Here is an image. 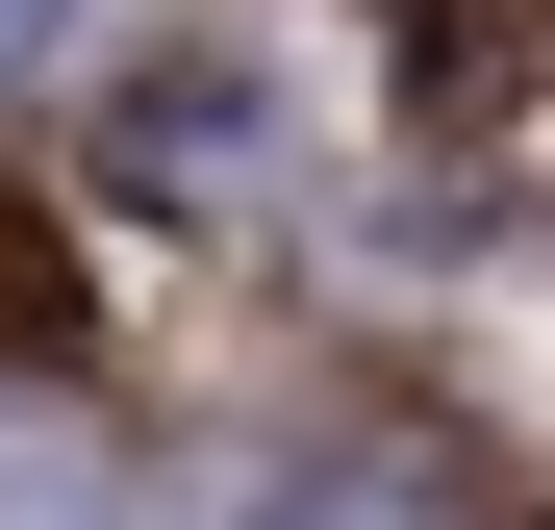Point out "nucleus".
Returning <instances> with one entry per match:
<instances>
[{
    "label": "nucleus",
    "mask_w": 555,
    "mask_h": 530,
    "mask_svg": "<svg viewBox=\"0 0 555 530\" xmlns=\"http://www.w3.org/2000/svg\"><path fill=\"white\" fill-rule=\"evenodd\" d=\"M0 51H51V0H0Z\"/></svg>",
    "instance_id": "1"
}]
</instances>
